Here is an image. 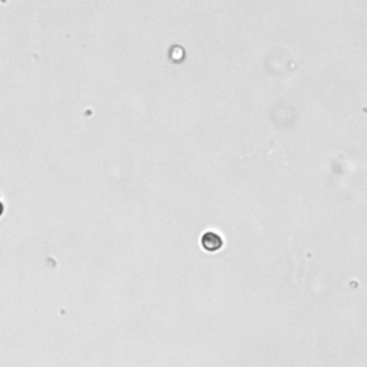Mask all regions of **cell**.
<instances>
[{"label":"cell","instance_id":"1","mask_svg":"<svg viewBox=\"0 0 367 367\" xmlns=\"http://www.w3.org/2000/svg\"><path fill=\"white\" fill-rule=\"evenodd\" d=\"M204 247L205 250H210V251H215L221 247V238L217 232H208L205 234L204 237Z\"/></svg>","mask_w":367,"mask_h":367}]
</instances>
